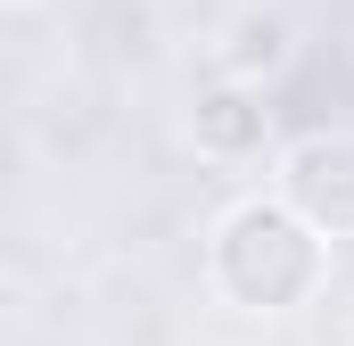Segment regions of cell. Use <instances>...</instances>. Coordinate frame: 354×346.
I'll return each mask as SVG.
<instances>
[{"instance_id":"cell-5","label":"cell","mask_w":354,"mask_h":346,"mask_svg":"<svg viewBox=\"0 0 354 346\" xmlns=\"http://www.w3.org/2000/svg\"><path fill=\"white\" fill-rule=\"evenodd\" d=\"M0 8H25V0H0Z\"/></svg>"},{"instance_id":"cell-4","label":"cell","mask_w":354,"mask_h":346,"mask_svg":"<svg viewBox=\"0 0 354 346\" xmlns=\"http://www.w3.org/2000/svg\"><path fill=\"white\" fill-rule=\"evenodd\" d=\"M288 58H297V25L288 17H239L231 42H223V75L231 83H272Z\"/></svg>"},{"instance_id":"cell-1","label":"cell","mask_w":354,"mask_h":346,"mask_svg":"<svg viewBox=\"0 0 354 346\" xmlns=\"http://www.w3.org/2000/svg\"><path fill=\"white\" fill-rule=\"evenodd\" d=\"M206 280L239 313H297L330 289V239L272 190L231 198L206 231Z\"/></svg>"},{"instance_id":"cell-2","label":"cell","mask_w":354,"mask_h":346,"mask_svg":"<svg viewBox=\"0 0 354 346\" xmlns=\"http://www.w3.org/2000/svg\"><path fill=\"white\" fill-rule=\"evenodd\" d=\"M272 198L297 206L322 239H354V132H297L272 157Z\"/></svg>"},{"instance_id":"cell-3","label":"cell","mask_w":354,"mask_h":346,"mask_svg":"<svg viewBox=\"0 0 354 346\" xmlns=\"http://www.w3.org/2000/svg\"><path fill=\"white\" fill-rule=\"evenodd\" d=\"M189 140H198V157H214V165H248V157H264V149H272L264 83H231V75H214V83L189 99Z\"/></svg>"}]
</instances>
